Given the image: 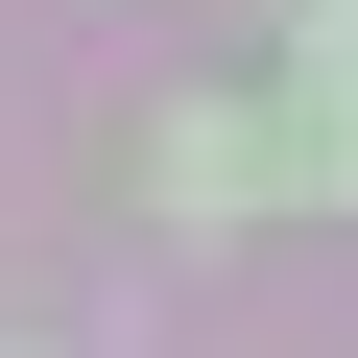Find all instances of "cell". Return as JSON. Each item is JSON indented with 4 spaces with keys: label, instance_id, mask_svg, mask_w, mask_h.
Listing matches in <instances>:
<instances>
[{
    "label": "cell",
    "instance_id": "cell-1",
    "mask_svg": "<svg viewBox=\"0 0 358 358\" xmlns=\"http://www.w3.org/2000/svg\"><path fill=\"white\" fill-rule=\"evenodd\" d=\"M287 72H310V192H358V0H310Z\"/></svg>",
    "mask_w": 358,
    "mask_h": 358
}]
</instances>
